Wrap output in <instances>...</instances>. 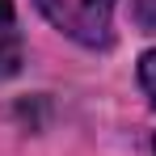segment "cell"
I'll list each match as a JSON object with an SVG mask.
<instances>
[{"instance_id": "cell-1", "label": "cell", "mask_w": 156, "mask_h": 156, "mask_svg": "<svg viewBox=\"0 0 156 156\" xmlns=\"http://www.w3.org/2000/svg\"><path fill=\"white\" fill-rule=\"evenodd\" d=\"M118 0H38L42 17L80 47H105L110 42V17Z\"/></svg>"}, {"instance_id": "cell-2", "label": "cell", "mask_w": 156, "mask_h": 156, "mask_svg": "<svg viewBox=\"0 0 156 156\" xmlns=\"http://www.w3.org/2000/svg\"><path fill=\"white\" fill-rule=\"evenodd\" d=\"M21 68V30H17V9L13 0H0V80Z\"/></svg>"}, {"instance_id": "cell-3", "label": "cell", "mask_w": 156, "mask_h": 156, "mask_svg": "<svg viewBox=\"0 0 156 156\" xmlns=\"http://www.w3.org/2000/svg\"><path fill=\"white\" fill-rule=\"evenodd\" d=\"M139 84H144L148 101L156 105V51H148L144 59H139Z\"/></svg>"}, {"instance_id": "cell-4", "label": "cell", "mask_w": 156, "mask_h": 156, "mask_svg": "<svg viewBox=\"0 0 156 156\" xmlns=\"http://www.w3.org/2000/svg\"><path fill=\"white\" fill-rule=\"evenodd\" d=\"M135 21L156 34V0H135Z\"/></svg>"}]
</instances>
